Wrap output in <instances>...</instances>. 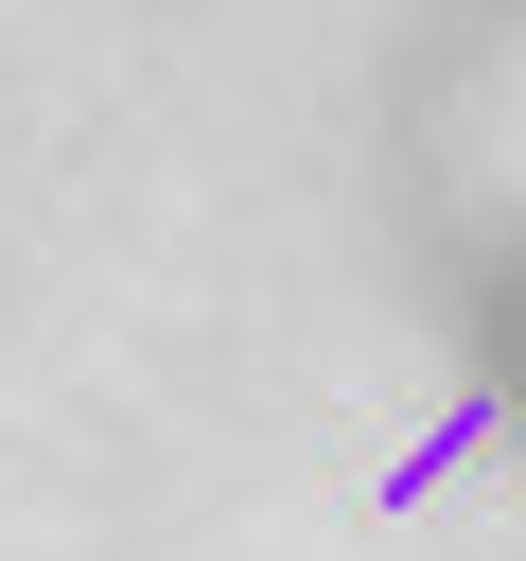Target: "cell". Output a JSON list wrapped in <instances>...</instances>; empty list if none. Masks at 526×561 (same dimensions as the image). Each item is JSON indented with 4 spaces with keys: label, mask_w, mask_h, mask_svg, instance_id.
I'll use <instances>...</instances> for the list:
<instances>
[{
    "label": "cell",
    "mask_w": 526,
    "mask_h": 561,
    "mask_svg": "<svg viewBox=\"0 0 526 561\" xmlns=\"http://www.w3.org/2000/svg\"><path fill=\"white\" fill-rule=\"evenodd\" d=\"M526 35V0H421L403 18V70H386V193H403V245L438 228V140L473 105V70Z\"/></svg>",
    "instance_id": "7a4b0ae2"
},
{
    "label": "cell",
    "mask_w": 526,
    "mask_h": 561,
    "mask_svg": "<svg viewBox=\"0 0 526 561\" xmlns=\"http://www.w3.org/2000/svg\"><path fill=\"white\" fill-rule=\"evenodd\" d=\"M403 263H421V333L456 403L491 421V456H526V210H438Z\"/></svg>",
    "instance_id": "6da1fadb"
}]
</instances>
